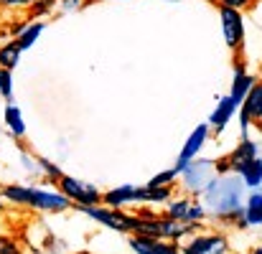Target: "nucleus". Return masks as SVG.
Wrapping results in <instances>:
<instances>
[{
  "label": "nucleus",
  "mask_w": 262,
  "mask_h": 254,
  "mask_svg": "<svg viewBox=\"0 0 262 254\" xmlns=\"http://www.w3.org/2000/svg\"><path fill=\"white\" fill-rule=\"evenodd\" d=\"M5 198H10L15 203H28V206H36V209H49V211H61V209L69 206L67 196L36 191V188H15V186L5 188Z\"/></svg>",
  "instance_id": "1"
},
{
  "label": "nucleus",
  "mask_w": 262,
  "mask_h": 254,
  "mask_svg": "<svg viewBox=\"0 0 262 254\" xmlns=\"http://www.w3.org/2000/svg\"><path fill=\"white\" fill-rule=\"evenodd\" d=\"M219 18H222V36H224V43L237 51L245 41V20H242V10H234V8H224L219 5Z\"/></svg>",
  "instance_id": "2"
},
{
  "label": "nucleus",
  "mask_w": 262,
  "mask_h": 254,
  "mask_svg": "<svg viewBox=\"0 0 262 254\" xmlns=\"http://www.w3.org/2000/svg\"><path fill=\"white\" fill-rule=\"evenodd\" d=\"M206 198L216 211H232L239 206V183L232 180H214L206 191Z\"/></svg>",
  "instance_id": "3"
},
{
  "label": "nucleus",
  "mask_w": 262,
  "mask_h": 254,
  "mask_svg": "<svg viewBox=\"0 0 262 254\" xmlns=\"http://www.w3.org/2000/svg\"><path fill=\"white\" fill-rule=\"evenodd\" d=\"M61 188H64V196L72 198V201H79L84 206L99 203V191L92 188V186H84L82 180H74L69 175H61Z\"/></svg>",
  "instance_id": "4"
},
{
  "label": "nucleus",
  "mask_w": 262,
  "mask_h": 254,
  "mask_svg": "<svg viewBox=\"0 0 262 254\" xmlns=\"http://www.w3.org/2000/svg\"><path fill=\"white\" fill-rule=\"evenodd\" d=\"M84 211L92 219H97L104 226L117 229V232H135V226H138V219H133V216H122V214H115V211H102V209H94V206H87Z\"/></svg>",
  "instance_id": "5"
},
{
  "label": "nucleus",
  "mask_w": 262,
  "mask_h": 254,
  "mask_svg": "<svg viewBox=\"0 0 262 254\" xmlns=\"http://www.w3.org/2000/svg\"><path fill=\"white\" fill-rule=\"evenodd\" d=\"M130 247L138 254H178V247L161 242V237H145V234L130 239Z\"/></svg>",
  "instance_id": "6"
},
{
  "label": "nucleus",
  "mask_w": 262,
  "mask_h": 254,
  "mask_svg": "<svg viewBox=\"0 0 262 254\" xmlns=\"http://www.w3.org/2000/svg\"><path fill=\"white\" fill-rule=\"evenodd\" d=\"M206 135H209V127H206V125H199V127L191 132V137L186 140V145H183V150H181V158H178L176 170H186L188 168L191 158H193V155L201 150V145L206 143Z\"/></svg>",
  "instance_id": "7"
},
{
  "label": "nucleus",
  "mask_w": 262,
  "mask_h": 254,
  "mask_svg": "<svg viewBox=\"0 0 262 254\" xmlns=\"http://www.w3.org/2000/svg\"><path fill=\"white\" fill-rule=\"evenodd\" d=\"M186 254H227L224 237H201L186 247Z\"/></svg>",
  "instance_id": "8"
},
{
  "label": "nucleus",
  "mask_w": 262,
  "mask_h": 254,
  "mask_svg": "<svg viewBox=\"0 0 262 254\" xmlns=\"http://www.w3.org/2000/svg\"><path fill=\"white\" fill-rule=\"evenodd\" d=\"M234 109H237V102H234L232 97H224V99L219 102V107L214 109V114H211V125L222 130V127L229 122V117H232Z\"/></svg>",
  "instance_id": "9"
},
{
  "label": "nucleus",
  "mask_w": 262,
  "mask_h": 254,
  "mask_svg": "<svg viewBox=\"0 0 262 254\" xmlns=\"http://www.w3.org/2000/svg\"><path fill=\"white\" fill-rule=\"evenodd\" d=\"M245 112L252 120H262V84H255L245 97Z\"/></svg>",
  "instance_id": "10"
},
{
  "label": "nucleus",
  "mask_w": 262,
  "mask_h": 254,
  "mask_svg": "<svg viewBox=\"0 0 262 254\" xmlns=\"http://www.w3.org/2000/svg\"><path fill=\"white\" fill-rule=\"evenodd\" d=\"M252 86H255V79L239 69V72H237V79H234V84H232V94H229V97L239 104V102L250 94V89H252Z\"/></svg>",
  "instance_id": "11"
},
{
  "label": "nucleus",
  "mask_w": 262,
  "mask_h": 254,
  "mask_svg": "<svg viewBox=\"0 0 262 254\" xmlns=\"http://www.w3.org/2000/svg\"><path fill=\"white\" fill-rule=\"evenodd\" d=\"M20 46H18V41H13V43H8V46H3L0 49V69H15L18 66V59H20Z\"/></svg>",
  "instance_id": "12"
},
{
  "label": "nucleus",
  "mask_w": 262,
  "mask_h": 254,
  "mask_svg": "<svg viewBox=\"0 0 262 254\" xmlns=\"http://www.w3.org/2000/svg\"><path fill=\"white\" fill-rule=\"evenodd\" d=\"M239 173H242V178H245V183H247V186H257V183L262 180V160L250 158V160L239 168Z\"/></svg>",
  "instance_id": "13"
},
{
  "label": "nucleus",
  "mask_w": 262,
  "mask_h": 254,
  "mask_svg": "<svg viewBox=\"0 0 262 254\" xmlns=\"http://www.w3.org/2000/svg\"><path fill=\"white\" fill-rule=\"evenodd\" d=\"M5 122H8V127L13 130V135H18V137H20V135L26 132V125H23V114H20V109H18V107H13V104H10V107L5 109Z\"/></svg>",
  "instance_id": "14"
},
{
  "label": "nucleus",
  "mask_w": 262,
  "mask_h": 254,
  "mask_svg": "<svg viewBox=\"0 0 262 254\" xmlns=\"http://www.w3.org/2000/svg\"><path fill=\"white\" fill-rule=\"evenodd\" d=\"M104 201L110 203V206H120V203H127V201H135V188H117V191H110L107 196H104Z\"/></svg>",
  "instance_id": "15"
},
{
  "label": "nucleus",
  "mask_w": 262,
  "mask_h": 254,
  "mask_svg": "<svg viewBox=\"0 0 262 254\" xmlns=\"http://www.w3.org/2000/svg\"><path fill=\"white\" fill-rule=\"evenodd\" d=\"M245 216H247V221H250V224H260L262 221V196L260 193H255V196L250 198Z\"/></svg>",
  "instance_id": "16"
},
{
  "label": "nucleus",
  "mask_w": 262,
  "mask_h": 254,
  "mask_svg": "<svg viewBox=\"0 0 262 254\" xmlns=\"http://www.w3.org/2000/svg\"><path fill=\"white\" fill-rule=\"evenodd\" d=\"M41 33H43V23H33L31 28H26V31L20 33L18 46H20V49H28V46H31V43H33V41H36Z\"/></svg>",
  "instance_id": "17"
},
{
  "label": "nucleus",
  "mask_w": 262,
  "mask_h": 254,
  "mask_svg": "<svg viewBox=\"0 0 262 254\" xmlns=\"http://www.w3.org/2000/svg\"><path fill=\"white\" fill-rule=\"evenodd\" d=\"M176 173H178L176 168H173V170H166V173H158V175H156V178H153V180H150L148 186H153V188H163V186H168V183L173 180Z\"/></svg>",
  "instance_id": "18"
},
{
  "label": "nucleus",
  "mask_w": 262,
  "mask_h": 254,
  "mask_svg": "<svg viewBox=\"0 0 262 254\" xmlns=\"http://www.w3.org/2000/svg\"><path fill=\"white\" fill-rule=\"evenodd\" d=\"M10 89H13V82H10V72L8 69H0V94L8 99L10 97Z\"/></svg>",
  "instance_id": "19"
},
{
  "label": "nucleus",
  "mask_w": 262,
  "mask_h": 254,
  "mask_svg": "<svg viewBox=\"0 0 262 254\" xmlns=\"http://www.w3.org/2000/svg\"><path fill=\"white\" fill-rule=\"evenodd\" d=\"M219 5H224V8H234V10H245V8H250L255 0H216Z\"/></svg>",
  "instance_id": "20"
},
{
  "label": "nucleus",
  "mask_w": 262,
  "mask_h": 254,
  "mask_svg": "<svg viewBox=\"0 0 262 254\" xmlns=\"http://www.w3.org/2000/svg\"><path fill=\"white\" fill-rule=\"evenodd\" d=\"M0 254H18V247H15L10 239L0 237Z\"/></svg>",
  "instance_id": "21"
},
{
  "label": "nucleus",
  "mask_w": 262,
  "mask_h": 254,
  "mask_svg": "<svg viewBox=\"0 0 262 254\" xmlns=\"http://www.w3.org/2000/svg\"><path fill=\"white\" fill-rule=\"evenodd\" d=\"M252 254H262V249H257V252H252Z\"/></svg>",
  "instance_id": "22"
},
{
  "label": "nucleus",
  "mask_w": 262,
  "mask_h": 254,
  "mask_svg": "<svg viewBox=\"0 0 262 254\" xmlns=\"http://www.w3.org/2000/svg\"><path fill=\"white\" fill-rule=\"evenodd\" d=\"M171 3H176V0H171Z\"/></svg>",
  "instance_id": "23"
}]
</instances>
